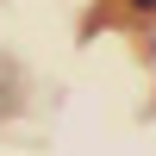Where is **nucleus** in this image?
<instances>
[{
	"mask_svg": "<svg viewBox=\"0 0 156 156\" xmlns=\"http://www.w3.org/2000/svg\"><path fill=\"white\" fill-rule=\"evenodd\" d=\"M131 6H137V12H156V0H131Z\"/></svg>",
	"mask_w": 156,
	"mask_h": 156,
	"instance_id": "nucleus-1",
	"label": "nucleus"
}]
</instances>
